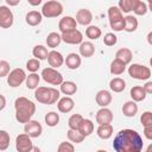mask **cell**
<instances>
[{
  "label": "cell",
  "instance_id": "obj_1",
  "mask_svg": "<svg viewBox=\"0 0 152 152\" xmlns=\"http://www.w3.org/2000/svg\"><path fill=\"white\" fill-rule=\"evenodd\" d=\"M142 147V138L134 129H121L114 137L113 148L115 152H141Z\"/></svg>",
  "mask_w": 152,
  "mask_h": 152
},
{
  "label": "cell",
  "instance_id": "obj_2",
  "mask_svg": "<svg viewBox=\"0 0 152 152\" xmlns=\"http://www.w3.org/2000/svg\"><path fill=\"white\" fill-rule=\"evenodd\" d=\"M14 109H15V120L20 124H26L31 120V118L36 113V104L27 97L20 96L17 97L14 101Z\"/></svg>",
  "mask_w": 152,
  "mask_h": 152
},
{
  "label": "cell",
  "instance_id": "obj_3",
  "mask_svg": "<svg viewBox=\"0 0 152 152\" xmlns=\"http://www.w3.org/2000/svg\"><path fill=\"white\" fill-rule=\"evenodd\" d=\"M61 93L56 88L51 87H38L34 89V97L43 104H53L59 100Z\"/></svg>",
  "mask_w": 152,
  "mask_h": 152
},
{
  "label": "cell",
  "instance_id": "obj_4",
  "mask_svg": "<svg viewBox=\"0 0 152 152\" xmlns=\"http://www.w3.org/2000/svg\"><path fill=\"white\" fill-rule=\"evenodd\" d=\"M108 19H109V25L115 32H120L125 27V20L122 12L119 10L118 6H110L108 8Z\"/></svg>",
  "mask_w": 152,
  "mask_h": 152
},
{
  "label": "cell",
  "instance_id": "obj_5",
  "mask_svg": "<svg viewBox=\"0 0 152 152\" xmlns=\"http://www.w3.org/2000/svg\"><path fill=\"white\" fill-rule=\"evenodd\" d=\"M40 13L45 18H56L63 13V5L59 1L49 0V1L44 2Z\"/></svg>",
  "mask_w": 152,
  "mask_h": 152
},
{
  "label": "cell",
  "instance_id": "obj_6",
  "mask_svg": "<svg viewBox=\"0 0 152 152\" xmlns=\"http://www.w3.org/2000/svg\"><path fill=\"white\" fill-rule=\"evenodd\" d=\"M128 75L139 81H146L151 77V70L146 65H141L138 63H133L128 66Z\"/></svg>",
  "mask_w": 152,
  "mask_h": 152
},
{
  "label": "cell",
  "instance_id": "obj_7",
  "mask_svg": "<svg viewBox=\"0 0 152 152\" xmlns=\"http://www.w3.org/2000/svg\"><path fill=\"white\" fill-rule=\"evenodd\" d=\"M40 76H42V78L46 83H50L52 86H61L63 83V76H62V74L59 71H57L56 69L50 68V66L43 69Z\"/></svg>",
  "mask_w": 152,
  "mask_h": 152
},
{
  "label": "cell",
  "instance_id": "obj_8",
  "mask_svg": "<svg viewBox=\"0 0 152 152\" xmlns=\"http://www.w3.org/2000/svg\"><path fill=\"white\" fill-rule=\"evenodd\" d=\"M25 80H26V74L20 68H15V69L11 70L10 74L7 75V83L12 88L19 87L21 83L25 82Z\"/></svg>",
  "mask_w": 152,
  "mask_h": 152
},
{
  "label": "cell",
  "instance_id": "obj_9",
  "mask_svg": "<svg viewBox=\"0 0 152 152\" xmlns=\"http://www.w3.org/2000/svg\"><path fill=\"white\" fill-rule=\"evenodd\" d=\"M32 147H33L32 140L26 133L17 135V138H15V148H17L18 152H30L32 150Z\"/></svg>",
  "mask_w": 152,
  "mask_h": 152
},
{
  "label": "cell",
  "instance_id": "obj_10",
  "mask_svg": "<svg viewBox=\"0 0 152 152\" xmlns=\"http://www.w3.org/2000/svg\"><path fill=\"white\" fill-rule=\"evenodd\" d=\"M14 17L10 7L0 6V27L1 28H10L13 25Z\"/></svg>",
  "mask_w": 152,
  "mask_h": 152
},
{
  "label": "cell",
  "instance_id": "obj_11",
  "mask_svg": "<svg viewBox=\"0 0 152 152\" xmlns=\"http://www.w3.org/2000/svg\"><path fill=\"white\" fill-rule=\"evenodd\" d=\"M61 38L64 43L66 44H72V45H76V44H81L83 42V34L81 31H78L77 28L74 30V31H70V32H65V33H62L61 34Z\"/></svg>",
  "mask_w": 152,
  "mask_h": 152
},
{
  "label": "cell",
  "instance_id": "obj_12",
  "mask_svg": "<svg viewBox=\"0 0 152 152\" xmlns=\"http://www.w3.org/2000/svg\"><path fill=\"white\" fill-rule=\"evenodd\" d=\"M24 131L30 138H38L43 132V127L37 120H30L28 122L25 124Z\"/></svg>",
  "mask_w": 152,
  "mask_h": 152
},
{
  "label": "cell",
  "instance_id": "obj_13",
  "mask_svg": "<svg viewBox=\"0 0 152 152\" xmlns=\"http://www.w3.org/2000/svg\"><path fill=\"white\" fill-rule=\"evenodd\" d=\"M58 28L61 31V33H65V32H70L77 28V23L75 20V18L70 17V15H65L63 17L59 23H58Z\"/></svg>",
  "mask_w": 152,
  "mask_h": 152
},
{
  "label": "cell",
  "instance_id": "obj_14",
  "mask_svg": "<svg viewBox=\"0 0 152 152\" xmlns=\"http://www.w3.org/2000/svg\"><path fill=\"white\" fill-rule=\"evenodd\" d=\"M95 119H96V122L99 124V126L100 125H109L113 121V112L109 108L103 107L97 110Z\"/></svg>",
  "mask_w": 152,
  "mask_h": 152
},
{
  "label": "cell",
  "instance_id": "obj_15",
  "mask_svg": "<svg viewBox=\"0 0 152 152\" xmlns=\"http://www.w3.org/2000/svg\"><path fill=\"white\" fill-rule=\"evenodd\" d=\"M46 59H48V62H49L50 68H53V69H57V68L62 66L63 63H64V57H63V55H62L61 52L56 51V50L49 51Z\"/></svg>",
  "mask_w": 152,
  "mask_h": 152
},
{
  "label": "cell",
  "instance_id": "obj_16",
  "mask_svg": "<svg viewBox=\"0 0 152 152\" xmlns=\"http://www.w3.org/2000/svg\"><path fill=\"white\" fill-rule=\"evenodd\" d=\"M75 20H76L77 24L86 26V25H89V24L91 23V20H93V14H91V12H90L89 10H87V8H81V10L77 11V13H76V19H75Z\"/></svg>",
  "mask_w": 152,
  "mask_h": 152
},
{
  "label": "cell",
  "instance_id": "obj_17",
  "mask_svg": "<svg viewBox=\"0 0 152 152\" xmlns=\"http://www.w3.org/2000/svg\"><path fill=\"white\" fill-rule=\"evenodd\" d=\"M74 106H75V102L69 96L61 97L57 101V108H58V110L61 113H69V112H71L74 109Z\"/></svg>",
  "mask_w": 152,
  "mask_h": 152
},
{
  "label": "cell",
  "instance_id": "obj_18",
  "mask_svg": "<svg viewBox=\"0 0 152 152\" xmlns=\"http://www.w3.org/2000/svg\"><path fill=\"white\" fill-rule=\"evenodd\" d=\"M95 99H96V103H97L100 107H102V108H103V107H107V106L112 102V100H113L112 94H110L108 90H104V89L99 90V91L96 93Z\"/></svg>",
  "mask_w": 152,
  "mask_h": 152
},
{
  "label": "cell",
  "instance_id": "obj_19",
  "mask_svg": "<svg viewBox=\"0 0 152 152\" xmlns=\"http://www.w3.org/2000/svg\"><path fill=\"white\" fill-rule=\"evenodd\" d=\"M64 63L66 65V68H69L70 70H75V69H78L81 63H82V59L80 57V55L77 53H69L65 58H64Z\"/></svg>",
  "mask_w": 152,
  "mask_h": 152
},
{
  "label": "cell",
  "instance_id": "obj_20",
  "mask_svg": "<svg viewBox=\"0 0 152 152\" xmlns=\"http://www.w3.org/2000/svg\"><path fill=\"white\" fill-rule=\"evenodd\" d=\"M42 20H43V15L38 11H30L25 17V21L30 26H37L42 23Z\"/></svg>",
  "mask_w": 152,
  "mask_h": 152
},
{
  "label": "cell",
  "instance_id": "obj_21",
  "mask_svg": "<svg viewBox=\"0 0 152 152\" xmlns=\"http://www.w3.org/2000/svg\"><path fill=\"white\" fill-rule=\"evenodd\" d=\"M78 51H80V55L82 57L89 58L95 53V46H94V44L91 42H82L80 44Z\"/></svg>",
  "mask_w": 152,
  "mask_h": 152
},
{
  "label": "cell",
  "instance_id": "obj_22",
  "mask_svg": "<svg viewBox=\"0 0 152 152\" xmlns=\"http://www.w3.org/2000/svg\"><path fill=\"white\" fill-rule=\"evenodd\" d=\"M129 95L132 97V101L134 102H140V101H144L146 99V93L144 90V88L141 86H134L131 88V91H129Z\"/></svg>",
  "mask_w": 152,
  "mask_h": 152
},
{
  "label": "cell",
  "instance_id": "obj_23",
  "mask_svg": "<svg viewBox=\"0 0 152 152\" xmlns=\"http://www.w3.org/2000/svg\"><path fill=\"white\" fill-rule=\"evenodd\" d=\"M132 57H133V53H132V51L128 48H121L115 53V58L119 59V61H121L126 65L132 61Z\"/></svg>",
  "mask_w": 152,
  "mask_h": 152
},
{
  "label": "cell",
  "instance_id": "obj_24",
  "mask_svg": "<svg viewBox=\"0 0 152 152\" xmlns=\"http://www.w3.org/2000/svg\"><path fill=\"white\" fill-rule=\"evenodd\" d=\"M122 113L127 118H133L138 113V104L134 101H127L122 106Z\"/></svg>",
  "mask_w": 152,
  "mask_h": 152
},
{
  "label": "cell",
  "instance_id": "obj_25",
  "mask_svg": "<svg viewBox=\"0 0 152 152\" xmlns=\"http://www.w3.org/2000/svg\"><path fill=\"white\" fill-rule=\"evenodd\" d=\"M113 126L109 124V125H100L96 129V134L100 139H103V140H107L109 139L112 135H113Z\"/></svg>",
  "mask_w": 152,
  "mask_h": 152
},
{
  "label": "cell",
  "instance_id": "obj_26",
  "mask_svg": "<svg viewBox=\"0 0 152 152\" xmlns=\"http://www.w3.org/2000/svg\"><path fill=\"white\" fill-rule=\"evenodd\" d=\"M78 132L86 138L88 135H90L93 132H94V124L91 120L89 119H83L80 127H78Z\"/></svg>",
  "mask_w": 152,
  "mask_h": 152
},
{
  "label": "cell",
  "instance_id": "obj_27",
  "mask_svg": "<svg viewBox=\"0 0 152 152\" xmlns=\"http://www.w3.org/2000/svg\"><path fill=\"white\" fill-rule=\"evenodd\" d=\"M125 70H126V64H124L121 61H119L116 58H114L112 61L110 68H109V71H110L112 75H115V76L121 75V74L125 72Z\"/></svg>",
  "mask_w": 152,
  "mask_h": 152
},
{
  "label": "cell",
  "instance_id": "obj_28",
  "mask_svg": "<svg viewBox=\"0 0 152 152\" xmlns=\"http://www.w3.org/2000/svg\"><path fill=\"white\" fill-rule=\"evenodd\" d=\"M59 87V93H63L64 95H74L77 91V86L72 81H63Z\"/></svg>",
  "mask_w": 152,
  "mask_h": 152
},
{
  "label": "cell",
  "instance_id": "obj_29",
  "mask_svg": "<svg viewBox=\"0 0 152 152\" xmlns=\"http://www.w3.org/2000/svg\"><path fill=\"white\" fill-rule=\"evenodd\" d=\"M109 88L110 90H113L114 93H121L125 90L126 88V82L125 80H122L121 77H114L113 80H110L109 82Z\"/></svg>",
  "mask_w": 152,
  "mask_h": 152
},
{
  "label": "cell",
  "instance_id": "obj_30",
  "mask_svg": "<svg viewBox=\"0 0 152 152\" xmlns=\"http://www.w3.org/2000/svg\"><path fill=\"white\" fill-rule=\"evenodd\" d=\"M124 20H125L124 30L126 32L131 33V32H134L138 28V19L134 15H126V17H124Z\"/></svg>",
  "mask_w": 152,
  "mask_h": 152
},
{
  "label": "cell",
  "instance_id": "obj_31",
  "mask_svg": "<svg viewBox=\"0 0 152 152\" xmlns=\"http://www.w3.org/2000/svg\"><path fill=\"white\" fill-rule=\"evenodd\" d=\"M48 53H49V51H48V49H46L44 45H36V46L33 48V50H32L33 57H34L36 59H38V61H44V59H46V58H48Z\"/></svg>",
  "mask_w": 152,
  "mask_h": 152
},
{
  "label": "cell",
  "instance_id": "obj_32",
  "mask_svg": "<svg viewBox=\"0 0 152 152\" xmlns=\"http://www.w3.org/2000/svg\"><path fill=\"white\" fill-rule=\"evenodd\" d=\"M61 42H62L61 34L57 33V32H51V33H49L48 37H46V45H48L49 48L55 49V48H57V46L61 44Z\"/></svg>",
  "mask_w": 152,
  "mask_h": 152
},
{
  "label": "cell",
  "instance_id": "obj_33",
  "mask_svg": "<svg viewBox=\"0 0 152 152\" xmlns=\"http://www.w3.org/2000/svg\"><path fill=\"white\" fill-rule=\"evenodd\" d=\"M39 81H40V76L36 72H32L28 76H26L25 83H26L27 89H37L38 84H39Z\"/></svg>",
  "mask_w": 152,
  "mask_h": 152
},
{
  "label": "cell",
  "instance_id": "obj_34",
  "mask_svg": "<svg viewBox=\"0 0 152 152\" xmlns=\"http://www.w3.org/2000/svg\"><path fill=\"white\" fill-rule=\"evenodd\" d=\"M135 1L137 0H120L118 2V7L121 12L129 13L131 11H133V8L135 6Z\"/></svg>",
  "mask_w": 152,
  "mask_h": 152
},
{
  "label": "cell",
  "instance_id": "obj_35",
  "mask_svg": "<svg viewBox=\"0 0 152 152\" xmlns=\"http://www.w3.org/2000/svg\"><path fill=\"white\" fill-rule=\"evenodd\" d=\"M84 118L81 115V114H74L69 118L68 120V126H69V129H75V131H78V127L82 122Z\"/></svg>",
  "mask_w": 152,
  "mask_h": 152
},
{
  "label": "cell",
  "instance_id": "obj_36",
  "mask_svg": "<svg viewBox=\"0 0 152 152\" xmlns=\"http://www.w3.org/2000/svg\"><path fill=\"white\" fill-rule=\"evenodd\" d=\"M101 34H102L101 28L97 27V26H95V25H90V26H88L87 30H86V36H87L89 39H91V40L100 38Z\"/></svg>",
  "mask_w": 152,
  "mask_h": 152
},
{
  "label": "cell",
  "instance_id": "obj_37",
  "mask_svg": "<svg viewBox=\"0 0 152 152\" xmlns=\"http://www.w3.org/2000/svg\"><path fill=\"white\" fill-rule=\"evenodd\" d=\"M44 120H45V124H46L49 127H55V126H57L58 122H59V114H57L56 112H49V113L45 115Z\"/></svg>",
  "mask_w": 152,
  "mask_h": 152
},
{
  "label": "cell",
  "instance_id": "obj_38",
  "mask_svg": "<svg viewBox=\"0 0 152 152\" xmlns=\"http://www.w3.org/2000/svg\"><path fill=\"white\" fill-rule=\"evenodd\" d=\"M66 135H68V139L71 142H75V144H80L84 140V137L78 131H75V129H68Z\"/></svg>",
  "mask_w": 152,
  "mask_h": 152
},
{
  "label": "cell",
  "instance_id": "obj_39",
  "mask_svg": "<svg viewBox=\"0 0 152 152\" xmlns=\"http://www.w3.org/2000/svg\"><path fill=\"white\" fill-rule=\"evenodd\" d=\"M147 11H148V8H147V4L146 2L140 1V0L135 1V6L133 8V12L137 15H145L147 13Z\"/></svg>",
  "mask_w": 152,
  "mask_h": 152
},
{
  "label": "cell",
  "instance_id": "obj_40",
  "mask_svg": "<svg viewBox=\"0 0 152 152\" xmlns=\"http://www.w3.org/2000/svg\"><path fill=\"white\" fill-rule=\"evenodd\" d=\"M10 146V134L8 132L0 129V151L7 150Z\"/></svg>",
  "mask_w": 152,
  "mask_h": 152
},
{
  "label": "cell",
  "instance_id": "obj_41",
  "mask_svg": "<svg viewBox=\"0 0 152 152\" xmlns=\"http://www.w3.org/2000/svg\"><path fill=\"white\" fill-rule=\"evenodd\" d=\"M40 68V62L36 58H31L26 62V69L32 74V72H37L38 69Z\"/></svg>",
  "mask_w": 152,
  "mask_h": 152
},
{
  "label": "cell",
  "instance_id": "obj_42",
  "mask_svg": "<svg viewBox=\"0 0 152 152\" xmlns=\"http://www.w3.org/2000/svg\"><path fill=\"white\" fill-rule=\"evenodd\" d=\"M140 121H141V124H142L144 127H150V126H152V113H151L150 110L144 112V113L141 114V116H140Z\"/></svg>",
  "mask_w": 152,
  "mask_h": 152
},
{
  "label": "cell",
  "instance_id": "obj_43",
  "mask_svg": "<svg viewBox=\"0 0 152 152\" xmlns=\"http://www.w3.org/2000/svg\"><path fill=\"white\" fill-rule=\"evenodd\" d=\"M116 42H118V37L112 32L106 33L104 37H103V44L107 45V46H113V45L116 44Z\"/></svg>",
  "mask_w": 152,
  "mask_h": 152
},
{
  "label": "cell",
  "instance_id": "obj_44",
  "mask_svg": "<svg viewBox=\"0 0 152 152\" xmlns=\"http://www.w3.org/2000/svg\"><path fill=\"white\" fill-rule=\"evenodd\" d=\"M57 152H75V147L71 142L62 141L57 147Z\"/></svg>",
  "mask_w": 152,
  "mask_h": 152
},
{
  "label": "cell",
  "instance_id": "obj_45",
  "mask_svg": "<svg viewBox=\"0 0 152 152\" xmlns=\"http://www.w3.org/2000/svg\"><path fill=\"white\" fill-rule=\"evenodd\" d=\"M11 71V65L7 61H1L0 59V78L1 77H5L10 74Z\"/></svg>",
  "mask_w": 152,
  "mask_h": 152
},
{
  "label": "cell",
  "instance_id": "obj_46",
  "mask_svg": "<svg viewBox=\"0 0 152 152\" xmlns=\"http://www.w3.org/2000/svg\"><path fill=\"white\" fill-rule=\"evenodd\" d=\"M144 135L146 137V139L152 140V126H150V127H144Z\"/></svg>",
  "mask_w": 152,
  "mask_h": 152
},
{
  "label": "cell",
  "instance_id": "obj_47",
  "mask_svg": "<svg viewBox=\"0 0 152 152\" xmlns=\"http://www.w3.org/2000/svg\"><path fill=\"white\" fill-rule=\"evenodd\" d=\"M146 94H152V82H146L145 86H142Z\"/></svg>",
  "mask_w": 152,
  "mask_h": 152
},
{
  "label": "cell",
  "instance_id": "obj_48",
  "mask_svg": "<svg viewBox=\"0 0 152 152\" xmlns=\"http://www.w3.org/2000/svg\"><path fill=\"white\" fill-rule=\"evenodd\" d=\"M6 107V97L0 94V110H2Z\"/></svg>",
  "mask_w": 152,
  "mask_h": 152
},
{
  "label": "cell",
  "instance_id": "obj_49",
  "mask_svg": "<svg viewBox=\"0 0 152 152\" xmlns=\"http://www.w3.org/2000/svg\"><path fill=\"white\" fill-rule=\"evenodd\" d=\"M19 2H20V0H15V1H13V0H6V4L10 5V6H17Z\"/></svg>",
  "mask_w": 152,
  "mask_h": 152
},
{
  "label": "cell",
  "instance_id": "obj_50",
  "mask_svg": "<svg viewBox=\"0 0 152 152\" xmlns=\"http://www.w3.org/2000/svg\"><path fill=\"white\" fill-rule=\"evenodd\" d=\"M28 4L32 6H38L42 4V0H28Z\"/></svg>",
  "mask_w": 152,
  "mask_h": 152
},
{
  "label": "cell",
  "instance_id": "obj_51",
  "mask_svg": "<svg viewBox=\"0 0 152 152\" xmlns=\"http://www.w3.org/2000/svg\"><path fill=\"white\" fill-rule=\"evenodd\" d=\"M30 152H42V151H40V148H39V147H37V146H33V147H32V150H31Z\"/></svg>",
  "mask_w": 152,
  "mask_h": 152
},
{
  "label": "cell",
  "instance_id": "obj_52",
  "mask_svg": "<svg viewBox=\"0 0 152 152\" xmlns=\"http://www.w3.org/2000/svg\"><path fill=\"white\" fill-rule=\"evenodd\" d=\"M151 37H152V32H150V33H148V36H147V40H148V43H150V44H152V40H151Z\"/></svg>",
  "mask_w": 152,
  "mask_h": 152
},
{
  "label": "cell",
  "instance_id": "obj_53",
  "mask_svg": "<svg viewBox=\"0 0 152 152\" xmlns=\"http://www.w3.org/2000/svg\"><path fill=\"white\" fill-rule=\"evenodd\" d=\"M145 152H152V144H150V145L147 146V148H146Z\"/></svg>",
  "mask_w": 152,
  "mask_h": 152
},
{
  "label": "cell",
  "instance_id": "obj_54",
  "mask_svg": "<svg viewBox=\"0 0 152 152\" xmlns=\"http://www.w3.org/2000/svg\"><path fill=\"white\" fill-rule=\"evenodd\" d=\"M96 152H107V151H104V150H99V151H96Z\"/></svg>",
  "mask_w": 152,
  "mask_h": 152
}]
</instances>
